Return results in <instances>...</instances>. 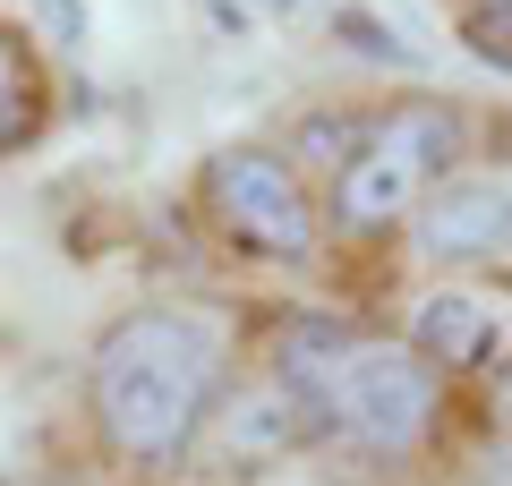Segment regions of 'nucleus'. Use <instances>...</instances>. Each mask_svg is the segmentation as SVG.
Masks as SVG:
<instances>
[{"label":"nucleus","mask_w":512,"mask_h":486,"mask_svg":"<svg viewBox=\"0 0 512 486\" xmlns=\"http://www.w3.org/2000/svg\"><path fill=\"white\" fill-rule=\"evenodd\" d=\"M231 384V333L197 307H128L103 324L86 367L94 435L128 469H171L205 435Z\"/></svg>","instance_id":"nucleus-1"},{"label":"nucleus","mask_w":512,"mask_h":486,"mask_svg":"<svg viewBox=\"0 0 512 486\" xmlns=\"http://www.w3.org/2000/svg\"><path fill=\"white\" fill-rule=\"evenodd\" d=\"M265 384H282L308 410L316 435H342L367 461H410L436 435V410H444V376L410 342L350 333V324H325V316L274 324Z\"/></svg>","instance_id":"nucleus-2"},{"label":"nucleus","mask_w":512,"mask_h":486,"mask_svg":"<svg viewBox=\"0 0 512 486\" xmlns=\"http://www.w3.org/2000/svg\"><path fill=\"white\" fill-rule=\"evenodd\" d=\"M461 162H470V120H461V103H444V94H402V103H384L376 120H359L342 171H333L325 222L342 239H384V231H402V222H419V205L453 180Z\"/></svg>","instance_id":"nucleus-3"},{"label":"nucleus","mask_w":512,"mask_h":486,"mask_svg":"<svg viewBox=\"0 0 512 486\" xmlns=\"http://www.w3.org/2000/svg\"><path fill=\"white\" fill-rule=\"evenodd\" d=\"M197 214L214 222L222 248L265 256V265H299L325 239V205L308 197L299 162L274 145H214L197 162Z\"/></svg>","instance_id":"nucleus-4"},{"label":"nucleus","mask_w":512,"mask_h":486,"mask_svg":"<svg viewBox=\"0 0 512 486\" xmlns=\"http://www.w3.org/2000/svg\"><path fill=\"white\" fill-rule=\"evenodd\" d=\"M419 248L444 273H478L512 256V171H453L436 197L419 205Z\"/></svg>","instance_id":"nucleus-5"},{"label":"nucleus","mask_w":512,"mask_h":486,"mask_svg":"<svg viewBox=\"0 0 512 486\" xmlns=\"http://www.w3.org/2000/svg\"><path fill=\"white\" fill-rule=\"evenodd\" d=\"M410 350H419L436 376H470V367H487L495 350H504V333H495V316L470 290H427L419 316H410Z\"/></svg>","instance_id":"nucleus-6"},{"label":"nucleus","mask_w":512,"mask_h":486,"mask_svg":"<svg viewBox=\"0 0 512 486\" xmlns=\"http://www.w3.org/2000/svg\"><path fill=\"white\" fill-rule=\"evenodd\" d=\"M43 111H52V86H43V60L26 43V26L0 18V162L26 154L43 137Z\"/></svg>","instance_id":"nucleus-7"},{"label":"nucleus","mask_w":512,"mask_h":486,"mask_svg":"<svg viewBox=\"0 0 512 486\" xmlns=\"http://www.w3.org/2000/svg\"><path fill=\"white\" fill-rule=\"evenodd\" d=\"M461 43H470L487 69H504V77H512V0H495V9H470V18H461Z\"/></svg>","instance_id":"nucleus-8"},{"label":"nucleus","mask_w":512,"mask_h":486,"mask_svg":"<svg viewBox=\"0 0 512 486\" xmlns=\"http://www.w3.org/2000/svg\"><path fill=\"white\" fill-rule=\"evenodd\" d=\"M470 9H495V0H461V18H470Z\"/></svg>","instance_id":"nucleus-9"}]
</instances>
